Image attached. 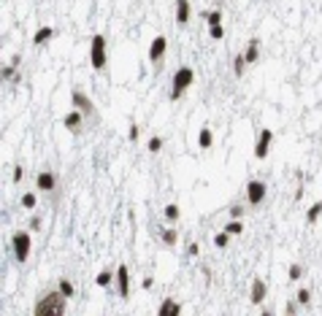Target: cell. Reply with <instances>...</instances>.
Here are the masks:
<instances>
[{
	"instance_id": "obj_3",
	"label": "cell",
	"mask_w": 322,
	"mask_h": 316,
	"mask_svg": "<svg viewBox=\"0 0 322 316\" xmlns=\"http://www.w3.org/2000/svg\"><path fill=\"white\" fill-rule=\"evenodd\" d=\"M11 252H14V257L19 265H25L33 252V240H30V232L28 230H17L14 235H11Z\"/></svg>"
},
{
	"instance_id": "obj_31",
	"label": "cell",
	"mask_w": 322,
	"mask_h": 316,
	"mask_svg": "<svg viewBox=\"0 0 322 316\" xmlns=\"http://www.w3.org/2000/svg\"><path fill=\"white\" fill-rule=\"evenodd\" d=\"M146 149H149L152 154H157L160 149H163V138H160V136H154V138H149V144H146Z\"/></svg>"
},
{
	"instance_id": "obj_10",
	"label": "cell",
	"mask_w": 322,
	"mask_h": 316,
	"mask_svg": "<svg viewBox=\"0 0 322 316\" xmlns=\"http://www.w3.org/2000/svg\"><path fill=\"white\" fill-rule=\"evenodd\" d=\"M82 122H84V114L79 111V108H73V111H68L63 116V127H65V130H71V132L82 130Z\"/></svg>"
},
{
	"instance_id": "obj_22",
	"label": "cell",
	"mask_w": 322,
	"mask_h": 316,
	"mask_svg": "<svg viewBox=\"0 0 322 316\" xmlns=\"http://www.w3.org/2000/svg\"><path fill=\"white\" fill-rule=\"evenodd\" d=\"M57 289H60V292H63L65 294V298H73V294H76V289H73V284H71V281L68 278H60V284H57Z\"/></svg>"
},
{
	"instance_id": "obj_21",
	"label": "cell",
	"mask_w": 322,
	"mask_h": 316,
	"mask_svg": "<svg viewBox=\"0 0 322 316\" xmlns=\"http://www.w3.org/2000/svg\"><path fill=\"white\" fill-rule=\"evenodd\" d=\"M111 281H114V273H111V270H100V273L95 276V284H98V286H103V289H106V286H111Z\"/></svg>"
},
{
	"instance_id": "obj_25",
	"label": "cell",
	"mask_w": 322,
	"mask_h": 316,
	"mask_svg": "<svg viewBox=\"0 0 322 316\" xmlns=\"http://www.w3.org/2000/svg\"><path fill=\"white\" fill-rule=\"evenodd\" d=\"M244 68H246V60H244V54H238L236 60H233V73H236V78L244 76Z\"/></svg>"
},
{
	"instance_id": "obj_38",
	"label": "cell",
	"mask_w": 322,
	"mask_h": 316,
	"mask_svg": "<svg viewBox=\"0 0 322 316\" xmlns=\"http://www.w3.org/2000/svg\"><path fill=\"white\" fill-rule=\"evenodd\" d=\"M141 286H144V289H152V286H154V278H152V276H146V278L141 281Z\"/></svg>"
},
{
	"instance_id": "obj_28",
	"label": "cell",
	"mask_w": 322,
	"mask_h": 316,
	"mask_svg": "<svg viewBox=\"0 0 322 316\" xmlns=\"http://www.w3.org/2000/svg\"><path fill=\"white\" fill-rule=\"evenodd\" d=\"M287 278H290V281H300V278H303V268H300L298 262H295V265H290V270H287Z\"/></svg>"
},
{
	"instance_id": "obj_23",
	"label": "cell",
	"mask_w": 322,
	"mask_h": 316,
	"mask_svg": "<svg viewBox=\"0 0 322 316\" xmlns=\"http://www.w3.org/2000/svg\"><path fill=\"white\" fill-rule=\"evenodd\" d=\"M179 216H182V211H179L176 203H168V206H165V219H168V222H179Z\"/></svg>"
},
{
	"instance_id": "obj_39",
	"label": "cell",
	"mask_w": 322,
	"mask_h": 316,
	"mask_svg": "<svg viewBox=\"0 0 322 316\" xmlns=\"http://www.w3.org/2000/svg\"><path fill=\"white\" fill-rule=\"evenodd\" d=\"M30 230H41V219H38V216H33V222H30Z\"/></svg>"
},
{
	"instance_id": "obj_36",
	"label": "cell",
	"mask_w": 322,
	"mask_h": 316,
	"mask_svg": "<svg viewBox=\"0 0 322 316\" xmlns=\"http://www.w3.org/2000/svg\"><path fill=\"white\" fill-rule=\"evenodd\" d=\"M298 306L300 302L295 300V302H287V308H284V314H298Z\"/></svg>"
},
{
	"instance_id": "obj_20",
	"label": "cell",
	"mask_w": 322,
	"mask_h": 316,
	"mask_svg": "<svg viewBox=\"0 0 322 316\" xmlns=\"http://www.w3.org/2000/svg\"><path fill=\"white\" fill-rule=\"evenodd\" d=\"M200 16L209 22V28H211V24H222V11H217V8H214V11H203Z\"/></svg>"
},
{
	"instance_id": "obj_27",
	"label": "cell",
	"mask_w": 322,
	"mask_h": 316,
	"mask_svg": "<svg viewBox=\"0 0 322 316\" xmlns=\"http://www.w3.org/2000/svg\"><path fill=\"white\" fill-rule=\"evenodd\" d=\"M230 238H233V235H227L225 230L217 232V235H214V246H217V248H225L227 244H230Z\"/></svg>"
},
{
	"instance_id": "obj_4",
	"label": "cell",
	"mask_w": 322,
	"mask_h": 316,
	"mask_svg": "<svg viewBox=\"0 0 322 316\" xmlns=\"http://www.w3.org/2000/svg\"><path fill=\"white\" fill-rule=\"evenodd\" d=\"M106 36H92L90 41V62H92V70H103L106 68Z\"/></svg>"
},
{
	"instance_id": "obj_5",
	"label": "cell",
	"mask_w": 322,
	"mask_h": 316,
	"mask_svg": "<svg viewBox=\"0 0 322 316\" xmlns=\"http://www.w3.org/2000/svg\"><path fill=\"white\" fill-rule=\"evenodd\" d=\"M265 181H257V178H252L249 184H246V203L249 206H260L265 200Z\"/></svg>"
},
{
	"instance_id": "obj_9",
	"label": "cell",
	"mask_w": 322,
	"mask_h": 316,
	"mask_svg": "<svg viewBox=\"0 0 322 316\" xmlns=\"http://www.w3.org/2000/svg\"><path fill=\"white\" fill-rule=\"evenodd\" d=\"M117 294L122 300H127V294H130V270H127V265L117 268Z\"/></svg>"
},
{
	"instance_id": "obj_19",
	"label": "cell",
	"mask_w": 322,
	"mask_h": 316,
	"mask_svg": "<svg viewBox=\"0 0 322 316\" xmlns=\"http://www.w3.org/2000/svg\"><path fill=\"white\" fill-rule=\"evenodd\" d=\"M222 230H225L227 235H241V232H244V222H241V219H230V222L222 227Z\"/></svg>"
},
{
	"instance_id": "obj_24",
	"label": "cell",
	"mask_w": 322,
	"mask_h": 316,
	"mask_svg": "<svg viewBox=\"0 0 322 316\" xmlns=\"http://www.w3.org/2000/svg\"><path fill=\"white\" fill-rule=\"evenodd\" d=\"M176 240H179V232L173 230V227L163 230V244H165V246H176Z\"/></svg>"
},
{
	"instance_id": "obj_32",
	"label": "cell",
	"mask_w": 322,
	"mask_h": 316,
	"mask_svg": "<svg viewBox=\"0 0 322 316\" xmlns=\"http://www.w3.org/2000/svg\"><path fill=\"white\" fill-rule=\"evenodd\" d=\"M295 300L300 302V306H308V300H311V292L303 286V289H298V294H295Z\"/></svg>"
},
{
	"instance_id": "obj_14",
	"label": "cell",
	"mask_w": 322,
	"mask_h": 316,
	"mask_svg": "<svg viewBox=\"0 0 322 316\" xmlns=\"http://www.w3.org/2000/svg\"><path fill=\"white\" fill-rule=\"evenodd\" d=\"M52 38H55V28L44 24V28H38V30H36V36H33V44H36V46H44V44H49Z\"/></svg>"
},
{
	"instance_id": "obj_37",
	"label": "cell",
	"mask_w": 322,
	"mask_h": 316,
	"mask_svg": "<svg viewBox=\"0 0 322 316\" xmlns=\"http://www.w3.org/2000/svg\"><path fill=\"white\" fill-rule=\"evenodd\" d=\"M198 252H200L198 244H190V246H187V254H190V257H198Z\"/></svg>"
},
{
	"instance_id": "obj_8",
	"label": "cell",
	"mask_w": 322,
	"mask_h": 316,
	"mask_svg": "<svg viewBox=\"0 0 322 316\" xmlns=\"http://www.w3.org/2000/svg\"><path fill=\"white\" fill-rule=\"evenodd\" d=\"M165 49H168V38H165V36H157V38L149 44V62L157 65L160 60L165 57Z\"/></svg>"
},
{
	"instance_id": "obj_6",
	"label": "cell",
	"mask_w": 322,
	"mask_h": 316,
	"mask_svg": "<svg viewBox=\"0 0 322 316\" xmlns=\"http://www.w3.org/2000/svg\"><path fill=\"white\" fill-rule=\"evenodd\" d=\"M271 140H273V130L263 127V130H260V136H257V144H254V157L265 160L268 152H271Z\"/></svg>"
},
{
	"instance_id": "obj_1",
	"label": "cell",
	"mask_w": 322,
	"mask_h": 316,
	"mask_svg": "<svg viewBox=\"0 0 322 316\" xmlns=\"http://www.w3.org/2000/svg\"><path fill=\"white\" fill-rule=\"evenodd\" d=\"M65 302H68V298L57 289V292H49L46 298L38 300L36 308H33V314L36 316H63L65 314Z\"/></svg>"
},
{
	"instance_id": "obj_13",
	"label": "cell",
	"mask_w": 322,
	"mask_h": 316,
	"mask_svg": "<svg viewBox=\"0 0 322 316\" xmlns=\"http://www.w3.org/2000/svg\"><path fill=\"white\" fill-rule=\"evenodd\" d=\"M265 292H268L265 281H263V278H254V281H252V289H249V300L254 302V306H260V302L265 300Z\"/></svg>"
},
{
	"instance_id": "obj_16",
	"label": "cell",
	"mask_w": 322,
	"mask_h": 316,
	"mask_svg": "<svg viewBox=\"0 0 322 316\" xmlns=\"http://www.w3.org/2000/svg\"><path fill=\"white\" fill-rule=\"evenodd\" d=\"M244 60H246V65H252V62H257L260 60V41L257 38H252L249 46H246V52H244Z\"/></svg>"
},
{
	"instance_id": "obj_7",
	"label": "cell",
	"mask_w": 322,
	"mask_h": 316,
	"mask_svg": "<svg viewBox=\"0 0 322 316\" xmlns=\"http://www.w3.org/2000/svg\"><path fill=\"white\" fill-rule=\"evenodd\" d=\"M71 103H73V108H79L84 116H92V114H95V106H92V100L87 98L82 90H73V92H71Z\"/></svg>"
},
{
	"instance_id": "obj_17",
	"label": "cell",
	"mask_w": 322,
	"mask_h": 316,
	"mask_svg": "<svg viewBox=\"0 0 322 316\" xmlns=\"http://www.w3.org/2000/svg\"><path fill=\"white\" fill-rule=\"evenodd\" d=\"M211 144H214V132L209 130V127H200V132H198V146H200V149H211Z\"/></svg>"
},
{
	"instance_id": "obj_26",
	"label": "cell",
	"mask_w": 322,
	"mask_h": 316,
	"mask_svg": "<svg viewBox=\"0 0 322 316\" xmlns=\"http://www.w3.org/2000/svg\"><path fill=\"white\" fill-rule=\"evenodd\" d=\"M0 76H3V82H14L17 78V65H3V70H0Z\"/></svg>"
},
{
	"instance_id": "obj_29",
	"label": "cell",
	"mask_w": 322,
	"mask_h": 316,
	"mask_svg": "<svg viewBox=\"0 0 322 316\" xmlns=\"http://www.w3.org/2000/svg\"><path fill=\"white\" fill-rule=\"evenodd\" d=\"M36 203H38V198L33 192H25L22 194V208H28V211H30V208H36Z\"/></svg>"
},
{
	"instance_id": "obj_18",
	"label": "cell",
	"mask_w": 322,
	"mask_h": 316,
	"mask_svg": "<svg viewBox=\"0 0 322 316\" xmlns=\"http://www.w3.org/2000/svg\"><path fill=\"white\" fill-rule=\"evenodd\" d=\"M319 216H322V200H317L314 206H308V211H306V222H308V224H314V222H317Z\"/></svg>"
},
{
	"instance_id": "obj_12",
	"label": "cell",
	"mask_w": 322,
	"mask_h": 316,
	"mask_svg": "<svg viewBox=\"0 0 322 316\" xmlns=\"http://www.w3.org/2000/svg\"><path fill=\"white\" fill-rule=\"evenodd\" d=\"M157 314H160V316H179V314H182V302L173 300V298H165L163 302H160Z\"/></svg>"
},
{
	"instance_id": "obj_34",
	"label": "cell",
	"mask_w": 322,
	"mask_h": 316,
	"mask_svg": "<svg viewBox=\"0 0 322 316\" xmlns=\"http://www.w3.org/2000/svg\"><path fill=\"white\" fill-rule=\"evenodd\" d=\"M244 216V208L241 206H230V219H241Z\"/></svg>"
},
{
	"instance_id": "obj_11",
	"label": "cell",
	"mask_w": 322,
	"mask_h": 316,
	"mask_svg": "<svg viewBox=\"0 0 322 316\" xmlns=\"http://www.w3.org/2000/svg\"><path fill=\"white\" fill-rule=\"evenodd\" d=\"M36 186H38V190H41V192H52V190H55V186H57V178H55V173H49V170H41V173H38V176H36Z\"/></svg>"
},
{
	"instance_id": "obj_35",
	"label": "cell",
	"mask_w": 322,
	"mask_h": 316,
	"mask_svg": "<svg viewBox=\"0 0 322 316\" xmlns=\"http://www.w3.org/2000/svg\"><path fill=\"white\" fill-rule=\"evenodd\" d=\"M22 176H25V170H22L19 165H14V176H11V178H14V184H19V181H22Z\"/></svg>"
},
{
	"instance_id": "obj_33",
	"label": "cell",
	"mask_w": 322,
	"mask_h": 316,
	"mask_svg": "<svg viewBox=\"0 0 322 316\" xmlns=\"http://www.w3.org/2000/svg\"><path fill=\"white\" fill-rule=\"evenodd\" d=\"M138 136H141V127L130 124V130H127V140H138Z\"/></svg>"
},
{
	"instance_id": "obj_15",
	"label": "cell",
	"mask_w": 322,
	"mask_h": 316,
	"mask_svg": "<svg viewBox=\"0 0 322 316\" xmlns=\"http://www.w3.org/2000/svg\"><path fill=\"white\" fill-rule=\"evenodd\" d=\"M190 22V0H176V24Z\"/></svg>"
},
{
	"instance_id": "obj_30",
	"label": "cell",
	"mask_w": 322,
	"mask_h": 316,
	"mask_svg": "<svg viewBox=\"0 0 322 316\" xmlns=\"http://www.w3.org/2000/svg\"><path fill=\"white\" fill-rule=\"evenodd\" d=\"M209 36L214 38V41H222V38H225V28H222V24H211V28H209Z\"/></svg>"
},
{
	"instance_id": "obj_2",
	"label": "cell",
	"mask_w": 322,
	"mask_h": 316,
	"mask_svg": "<svg viewBox=\"0 0 322 316\" xmlns=\"http://www.w3.org/2000/svg\"><path fill=\"white\" fill-rule=\"evenodd\" d=\"M192 82H195V70L190 68V65H182L176 73H173V82H171V100H179L184 95L187 90L192 86Z\"/></svg>"
}]
</instances>
